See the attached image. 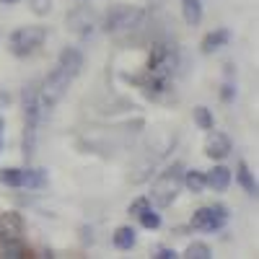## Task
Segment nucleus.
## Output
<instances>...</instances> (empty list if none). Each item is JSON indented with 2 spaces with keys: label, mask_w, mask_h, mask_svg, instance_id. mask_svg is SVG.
I'll list each match as a JSON object with an SVG mask.
<instances>
[{
  "label": "nucleus",
  "mask_w": 259,
  "mask_h": 259,
  "mask_svg": "<svg viewBox=\"0 0 259 259\" xmlns=\"http://www.w3.org/2000/svg\"><path fill=\"white\" fill-rule=\"evenodd\" d=\"M135 241H138V236H135V228H133V226H119V228L114 231V246H117V249L130 251V249L135 246Z\"/></svg>",
  "instance_id": "ddd939ff"
},
{
  "label": "nucleus",
  "mask_w": 259,
  "mask_h": 259,
  "mask_svg": "<svg viewBox=\"0 0 259 259\" xmlns=\"http://www.w3.org/2000/svg\"><path fill=\"white\" fill-rule=\"evenodd\" d=\"M184 256H189V259H210V256H212V251H210V246H207V244L194 241V244H189V246H187Z\"/></svg>",
  "instance_id": "a211bd4d"
},
{
  "label": "nucleus",
  "mask_w": 259,
  "mask_h": 259,
  "mask_svg": "<svg viewBox=\"0 0 259 259\" xmlns=\"http://www.w3.org/2000/svg\"><path fill=\"white\" fill-rule=\"evenodd\" d=\"M24 254H26V249H24V244H21V239L3 244V256H8V259H18V256H24Z\"/></svg>",
  "instance_id": "412c9836"
},
{
  "label": "nucleus",
  "mask_w": 259,
  "mask_h": 259,
  "mask_svg": "<svg viewBox=\"0 0 259 259\" xmlns=\"http://www.w3.org/2000/svg\"><path fill=\"white\" fill-rule=\"evenodd\" d=\"M47 184V171L45 168H24V184L26 189H41Z\"/></svg>",
  "instance_id": "4468645a"
},
{
  "label": "nucleus",
  "mask_w": 259,
  "mask_h": 259,
  "mask_svg": "<svg viewBox=\"0 0 259 259\" xmlns=\"http://www.w3.org/2000/svg\"><path fill=\"white\" fill-rule=\"evenodd\" d=\"M3 6H13V3H18V0H0Z\"/></svg>",
  "instance_id": "a878e982"
},
{
  "label": "nucleus",
  "mask_w": 259,
  "mask_h": 259,
  "mask_svg": "<svg viewBox=\"0 0 259 259\" xmlns=\"http://www.w3.org/2000/svg\"><path fill=\"white\" fill-rule=\"evenodd\" d=\"M228 41H231V31L228 29H215V31H210L202 39V52L205 55H212V52H218L221 47H226Z\"/></svg>",
  "instance_id": "1a4fd4ad"
},
{
  "label": "nucleus",
  "mask_w": 259,
  "mask_h": 259,
  "mask_svg": "<svg viewBox=\"0 0 259 259\" xmlns=\"http://www.w3.org/2000/svg\"><path fill=\"white\" fill-rule=\"evenodd\" d=\"M182 179H184V166L182 163H171L163 174L153 182V187H150V200H153L158 207H168L179 197Z\"/></svg>",
  "instance_id": "f257e3e1"
},
{
  "label": "nucleus",
  "mask_w": 259,
  "mask_h": 259,
  "mask_svg": "<svg viewBox=\"0 0 259 259\" xmlns=\"http://www.w3.org/2000/svg\"><path fill=\"white\" fill-rule=\"evenodd\" d=\"M80 3H85V0H80Z\"/></svg>",
  "instance_id": "c85d7f7f"
},
{
  "label": "nucleus",
  "mask_w": 259,
  "mask_h": 259,
  "mask_svg": "<svg viewBox=\"0 0 259 259\" xmlns=\"http://www.w3.org/2000/svg\"><path fill=\"white\" fill-rule=\"evenodd\" d=\"M182 184H187V189H189L192 194H202V189L207 187V184H205V174H202V171H197V168L184 171Z\"/></svg>",
  "instance_id": "2eb2a0df"
},
{
  "label": "nucleus",
  "mask_w": 259,
  "mask_h": 259,
  "mask_svg": "<svg viewBox=\"0 0 259 259\" xmlns=\"http://www.w3.org/2000/svg\"><path fill=\"white\" fill-rule=\"evenodd\" d=\"M47 39V29L45 26H21L8 36V50L16 57H26L31 52H36Z\"/></svg>",
  "instance_id": "7ed1b4c3"
},
{
  "label": "nucleus",
  "mask_w": 259,
  "mask_h": 259,
  "mask_svg": "<svg viewBox=\"0 0 259 259\" xmlns=\"http://www.w3.org/2000/svg\"><path fill=\"white\" fill-rule=\"evenodd\" d=\"M31 11L36 16H47L52 11V0H31Z\"/></svg>",
  "instance_id": "4be33fe9"
},
{
  "label": "nucleus",
  "mask_w": 259,
  "mask_h": 259,
  "mask_svg": "<svg viewBox=\"0 0 259 259\" xmlns=\"http://www.w3.org/2000/svg\"><path fill=\"white\" fill-rule=\"evenodd\" d=\"M226 223H228V210L223 205L200 207V210H194V215H192V228L207 231V233H215V231L226 228Z\"/></svg>",
  "instance_id": "39448f33"
},
{
  "label": "nucleus",
  "mask_w": 259,
  "mask_h": 259,
  "mask_svg": "<svg viewBox=\"0 0 259 259\" xmlns=\"http://www.w3.org/2000/svg\"><path fill=\"white\" fill-rule=\"evenodd\" d=\"M205 184L212 187L215 192H226L231 187V168L226 166H212V171L205 177Z\"/></svg>",
  "instance_id": "9d476101"
},
{
  "label": "nucleus",
  "mask_w": 259,
  "mask_h": 259,
  "mask_svg": "<svg viewBox=\"0 0 259 259\" xmlns=\"http://www.w3.org/2000/svg\"><path fill=\"white\" fill-rule=\"evenodd\" d=\"M0 133H3V119H0Z\"/></svg>",
  "instance_id": "bb28decb"
},
{
  "label": "nucleus",
  "mask_w": 259,
  "mask_h": 259,
  "mask_svg": "<svg viewBox=\"0 0 259 259\" xmlns=\"http://www.w3.org/2000/svg\"><path fill=\"white\" fill-rule=\"evenodd\" d=\"M236 177H239V184L244 187V192L251 194V197H256V179L251 177V171L246 168V163H239V171H236Z\"/></svg>",
  "instance_id": "f3484780"
},
{
  "label": "nucleus",
  "mask_w": 259,
  "mask_h": 259,
  "mask_svg": "<svg viewBox=\"0 0 259 259\" xmlns=\"http://www.w3.org/2000/svg\"><path fill=\"white\" fill-rule=\"evenodd\" d=\"M148 207H150V197H138L133 205H130V215H140Z\"/></svg>",
  "instance_id": "5701e85b"
},
{
  "label": "nucleus",
  "mask_w": 259,
  "mask_h": 259,
  "mask_svg": "<svg viewBox=\"0 0 259 259\" xmlns=\"http://www.w3.org/2000/svg\"><path fill=\"white\" fill-rule=\"evenodd\" d=\"M0 148H3V140H0Z\"/></svg>",
  "instance_id": "cd10ccee"
},
{
  "label": "nucleus",
  "mask_w": 259,
  "mask_h": 259,
  "mask_svg": "<svg viewBox=\"0 0 259 259\" xmlns=\"http://www.w3.org/2000/svg\"><path fill=\"white\" fill-rule=\"evenodd\" d=\"M57 65L60 68H65L73 78L80 73V68H83V55L75 50V47H65L62 52H60V57H57Z\"/></svg>",
  "instance_id": "6e6552de"
},
{
  "label": "nucleus",
  "mask_w": 259,
  "mask_h": 259,
  "mask_svg": "<svg viewBox=\"0 0 259 259\" xmlns=\"http://www.w3.org/2000/svg\"><path fill=\"white\" fill-rule=\"evenodd\" d=\"M18 233H21V221H18V215L8 212L6 218H0V241H3V244L18 241Z\"/></svg>",
  "instance_id": "9b49d317"
},
{
  "label": "nucleus",
  "mask_w": 259,
  "mask_h": 259,
  "mask_svg": "<svg viewBox=\"0 0 259 259\" xmlns=\"http://www.w3.org/2000/svg\"><path fill=\"white\" fill-rule=\"evenodd\" d=\"M194 122H197L202 130H212V124H215L212 112L207 109V106H197V109H194Z\"/></svg>",
  "instance_id": "6ab92c4d"
},
{
  "label": "nucleus",
  "mask_w": 259,
  "mask_h": 259,
  "mask_svg": "<svg viewBox=\"0 0 259 259\" xmlns=\"http://www.w3.org/2000/svg\"><path fill=\"white\" fill-rule=\"evenodd\" d=\"M143 18H145V11L138 8V6H114V8L106 11L101 29L106 34H122V31H130V29L140 26Z\"/></svg>",
  "instance_id": "f03ea898"
},
{
  "label": "nucleus",
  "mask_w": 259,
  "mask_h": 259,
  "mask_svg": "<svg viewBox=\"0 0 259 259\" xmlns=\"http://www.w3.org/2000/svg\"><path fill=\"white\" fill-rule=\"evenodd\" d=\"M68 26H70V31H75L80 36H89L94 31V26H96V21H94L89 8H78V11H73L68 16Z\"/></svg>",
  "instance_id": "0eeeda50"
},
{
  "label": "nucleus",
  "mask_w": 259,
  "mask_h": 259,
  "mask_svg": "<svg viewBox=\"0 0 259 259\" xmlns=\"http://www.w3.org/2000/svg\"><path fill=\"white\" fill-rule=\"evenodd\" d=\"M182 16L187 26H197L202 21V0H182Z\"/></svg>",
  "instance_id": "f8f14e48"
},
{
  "label": "nucleus",
  "mask_w": 259,
  "mask_h": 259,
  "mask_svg": "<svg viewBox=\"0 0 259 259\" xmlns=\"http://www.w3.org/2000/svg\"><path fill=\"white\" fill-rule=\"evenodd\" d=\"M70 83H73V75L65 70V68H57L47 75V80L41 83V91H39V99H41V109H52V106L68 94V89H70Z\"/></svg>",
  "instance_id": "20e7f679"
},
{
  "label": "nucleus",
  "mask_w": 259,
  "mask_h": 259,
  "mask_svg": "<svg viewBox=\"0 0 259 259\" xmlns=\"http://www.w3.org/2000/svg\"><path fill=\"white\" fill-rule=\"evenodd\" d=\"M138 218H140V223H143V228H150V231H153V228H158L161 226V215L153 210V207H148V210H143L140 215H138Z\"/></svg>",
  "instance_id": "aec40b11"
},
{
  "label": "nucleus",
  "mask_w": 259,
  "mask_h": 259,
  "mask_svg": "<svg viewBox=\"0 0 259 259\" xmlns=\"http://www.w3.org/2000/svg\"><path fill=\"white\" fill-rule=\"evenodd\" d=\"M156 256H158V259H174V256H179V254H177L174 249H166V246H161Z\"/></svg>",
  "instance_id": "393cba45"
},
{
  "label": "nucleus",
  "mask_w": 259,
  "mask_h": 259,
  "mask_svg": "<svg viewBox=\"0 0 259 259\" xmlns=\"http://www.w3.org/2000/svg\"><path fill=\"white\" fill-rule=\"evenodd\" d=\"M0 182L6 187L21 189V184H24V168H0Z\"/></svg>",
  "instance_id": "dca6fc26"
},
{
  "label": "nucleus",
  "mask_w": 259,
  "mask_h": 259,
  "mask_svg": "<svg viewBox=\"0 0 259 259\" xmlns=\"http://www.w3.org/2000/svg\"><path fill=\"white\" fill-rule=\"evenodd\" d=\"M221 96H223V101L228 104V101H233V96H236V89H233L231 83H226V85H223V94H221Z\"/></svg>",
  "instance_id": "b1692460"
},
{
  "label": "nucleus",
  "mask_w": 259,
  "mask_h": 259,
  "mask_svg": "<svg viewBox=\"0 0 259 259\" xmlns=\"http://www.w3.org/2000/svg\"><path fill=\"white\" fill-rule=\"evenodd\" d=\"M233 150V143L226 133H215V130H210V135H207V143H205V153L215 161H221L226 158L228 153Z\"/></svg>",
  "instance_id": "423d86ee"
}]
</instances>
